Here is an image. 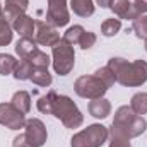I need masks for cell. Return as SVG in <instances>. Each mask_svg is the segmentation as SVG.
Returning a JSON list of instances; mask_svg holds the SVG:
<instances>
[{
  "mask_svg": "<svg viewBox=\"0 0 147 147\" xmlns=\"http://www.w3.org/2000/svg\"><path fill=\"white\" fill-rule=\"evenodd\" d=\"M106 67L111 69L116 82L121 86L137 87L147 80V62L144 60L127 62L123 58H111Z\"/></svg>",
  "mask_w": 147,
  "mask_h": 147,
  "instance_id": "6da1fadb",
  "label": "cell"
},
{
  "mask_svg": "<svg viewBox=\"0 0 147 147\" xmlns=\"http://www.w3.org/2000/svg\"><path fill=\"white\" fill-rule=\"evenodd\" d=\"M147 128V121L144 116L137 115L130 106H121L115 113V120L111 125V135L125 137V139H134L144 134Z\"/></svg>",
  "mask_w": 147,
  "mask_h": 147,
  "instance_id": "7a4b0ae2",
  "label": "cell"
},
{
  "mask_svg": "<svg viewBox=\"0 0 147 147\" xmlns=\"http://www.w3.org/2000/svg\"><path fill=\"white\" fill-rule=\"evenodd\" d=\"M53 116H57L67 128H77L82 125L84 121V115L79 111L77 105L74 103L69 96H58L55 94L53 96V101H51V113Z\"/></svg>",
  "mask_w": 147,
  "mask_h": 147,
  "instance_id": "3957f363",
  "label": "cell"
},
{
  "mask_svg": "<svg viewBox=\"0 0 147 147\" xmlns=\"http://www.w3.org/2000/svg\"><path fill=\"white\" fill-rule=\"evenodd\" d=\"M108 128L105 125L94 123L89 125L87 128L80 130L79 134H75L70 140L72 147H101L106 140H108Z\"/></svg>",
  "mask_w": 147,
  "mask_h": 147,
  "instance_id": "277c9868",
  "label": "cell"
},
{
  "mask_svg": "<svg viewBox=\"0 0 147 147\" xmlns=\"http://www.w3.org/2000/svg\"><path fill=\"white\" fill-rule=\"evenodd\" d=\"M53 48V69L58 75H67L70 74V70L74 69V63H75V51H74V46L69 45L63 38L51 46Z\"/></svg>",
  "mask_w": 147,
  "mask_h": 147,
  "instance_id": "5b68a950",
  "label": "cell"
},
{
  "mask_svg": "<svg viewBox=\"0 0 147 147\" xmlns=\"http://www.w3.org/2000/svg\"><path fill=\"white\" fill-rule=\"evenodd\" d=\"M74 91L80 98L98 99V98H103L105 96V92L108 91V86L98 75H82V77H79L75 80Z\"/></svg>",
  "mask_w": 147,
  "mask_h": 147,
  "instance_id": "8992f818",
  "label": "cell"
},
{
  "mask_svg": "<svg viewBox=\"0 0 147 147\" xmlns=\"http://www.w3.org/2000/svg\"><path fill=\"white\" fill-rule=\"evenodd\" d=\"M0 125L9 130H19L26 125V115L19 111L12 103H0Z\"/></svg>",
  "mask_w": 147,
  "mask_h": 147,
  "instance_id": "52a82bcc",
  "label": "cell"
},
{
  "mask_svg": "<svg viewBox=\"0 0 147 147\" xmlns=\"http://www.w3.org/2000/svg\"><path fill=\"white\" fill-rule=\"evenodd\" d=\"M69 10H67V0H48V10H46V22L53 28H62L69 24Z\"/></svg>",
  "mask_w": 147,
  "mask_h": 147,
  "instance_id": "ba28073f",
  "label": "cell"
},
{
  "mask_svg": "<svg viewBox=\"0 0 147 147\" xmlns=\"http://www.w3.org/2000/svg\"><path fill=\"white\" fill-rule=\"evenodd\" d=\"M26 132H24V137H26V142L29 144V147H41L46 142V127L41 120L38 118H31V120H26V125H24Z\"/></svg>",
  "mask_w": 147,
  "mask_h": 147,
  "instance_id": "9c48e42d",
  "label": "cell"
},
{
  "mask_svg": "<svg viewBox=\"0 0 147 147\" xmlns=\"http://www.w3.org/2000/svg\"><path fill=\"white\" fill-rule=\"evenodd\" d=\"M62 38L58 34L57 28L50 26L45 21H36V31H34V41L43 46H53L60 41Z\"/></svg>",
  "mask_w": 147,
  "mask_h": 147,
  "instance_id": "30bf717a",
  "label": "cell"
},
{
  "mask_svg": "<svg viewBox=\"0 0 147 147\" xmlns=\"http://www.w3.org/2000/svg\"><path fill=\"white\" fill-rule=\"evenodd\" d=\"M12 29L17 31L22 38H33L36 29V21L29 16H19L16 21H12Z\"/></svg>",
  "mask_w": 147,
  "mask_h": 147,
  "instance_id": "8fae6325",
  "label": "cell"
},
{
  "mask_svg": "<svg viewBox=\"0 0 147 147\" xmlns=\"http://www.w3.org/2000/svg\"><path fill=\"white\" fill-rule=\"evenodd\" d=\"M28 5H29V0H5L3 14H5V17L12 22V21H16L19 16H24V14H26Z\"/></svg>",
  "mask_w": 147,
  "mask_h": 147,
  "instance_id": "7c38bea8",
  "label": "cell"
},
{
  "mask_svg": "<svg viewBox=\"0 0 147 147\" xmlns=\"http://www.w3.org/2000/svg\"><path fill=\"white\" fill-rule=\"evenodd\" d=\"M110 9L120 17V19H134L137 12L134 10V5L130 0H111Z\"/></svg>",
  "mask_w": 147,
  "mask_h": 147,
  "instance_id": "4fadbf2b",
  "label": "cell"
},
{
  "mask_svg": "<svg viewBox=\"0 0 147 147\" xmlns=\"http://www.w3.org/2000/svg\"><path fill=\"white\" fill-rule=\"evenodd\" d=\"M89 113L94 116V118H106L111 113V105L108 99L105 98H98V99H92L89 103Z\"/></svg>",
  "mask_w": 147,
  "mask_h": 147,
  "instance_id": "5bb4252c",
  "label": "cell"
},
{
  "mask_svg": "<svg viewBox=\"0 0 147 147\" xmlns=\"http://www.w3.org/2000/svg\"><path fill=\"white\" fill-rule=\"evenodd\" d=\"M70 9L79 17H91L94 14L92 0H70Z\"/></svg>",
  "mask_w": 147,
  "mask_h": 147,
  "instance_id": "9a60e30c",
  "label": "cell"
},
{
  "mask_svg": "<svg viewBox=\"0 0 147 147\" xmlns=\"http://www.w3.org/2000/svg\"><path fill=\"white\" fill-rule=\"evenodd\" d=\"M12 24L9 22V19L3 14L2 3H0V46H7L12 41Z\"/></svg>",
  "mask_w": 147,
  "mask_h": 147,
  "instance_id": "2e32d148",
  "label": "cell"
},
{
  "mask_svg": "<svg viewBox=\"0 0 147 147\" xmlns=\"http://www.w3.org/2000/svg\"><path fill=\"white\" fill-rule=\"evenodd\" d=\"M10 103H12L19 111H22L24 115L29 113V110H31V96H29V92H26V91H17V92L12 96V101H10Z\"/></svg>",
  "mask_w": 147,
  "mask_h": 147,
  "instance_id": "e0dca14e",
  "label": "cell"
},
{
  "mask_svg": "<svg viewBox=\"0 0 147 147\" xmlns=\"http://www.w3.org/2000/svg\"><path fill=\"white\" fill-rule=\"evenodd\" d=\"M36 41L33 38H21L17 43H16V53L21 57V58H28L34 50H36Z\"/></svg>",
  "mask_w": 147,
  "mask_h": 147,
  "instance_id": "ac0fdd59",
  "label": "cell"
},
{
  "mask_svg": "<svg viewBox=\"0 0 147 147\" xmlns=\"http://www.w3.org/2000/svg\"><path fill=\"white\" fill-rule=\"evenodd\" d=\"M22 60H28L34 69H48V65H50V57L45 53V51H41L39 48H36L28 58H22Z\"/></svg>",
  "mask_w": 147,
  "mask_h": 147,
  "instance_id": "d6986e66",
  "label": "cell"
},
{
  "mask_svg": "<svg viewBox=\"0 0 147 147\" xmlns=\"http://www.w3.org/2000/svg\"><path fill=\"white\" fill-rule=\"evenodd\" d=\"M130 108L135 111L137 115H146L147 113V92H137L132 101H130Z\"/></svg>",
  "mask_w": 147,
  "mask_h": 147,
  "instance_id": "ffe728a7",
  "label": "cell"
},
{
  "mask_svg": "<svg viewBox=\"0 0 147 147\" xmlns=\"http://www.w3.org/2000/svg\"><path fill=\"white\" fill-rule=\"evenodd\" d=\"M33 70H34V67H33L28 60H21V62L17 63L16 70H14V77H16L17 80H28V79H31Z\"/></svg>",
  "mask_w": 147,
  "mask_h": 147,
  "instance_id": "44dd1931",
  "label": "cell"
},
{
  "mask_svg": "<svg viewBox=\"0 0 147 147\" xmlns=\"http://www.w3.org/2000/svg\"><path fill=\"white\" fill-rule=\"evenodd\" d=\"M17 60L12 57V55H5V53H0V75H9L16 70L17 67Z\"/></svg>",
  "mask_w": 147,
  "mask_h": 147,
  "instance_id": "7402d4cb",
  "label": "cell"
},
{
  "mask_svg": "<svg viewBox=\"0 0 147 147\" xmlns=\"http://www.w3.org/2000/svg\"><path fill=\"white\" fill-rule=\"evenodd\" d=\"M31 80H33L36 86L48 87L53 79H51V74L48 72V69H34V70H33V75H31Z\"/></svg>",
  "mask_w": 147,
  "mask_h": 147,
  "instance_id": "603a6c76",
  "label": "cell"
},
{
  "mask_svg": "<svg viewBox=\"0 0 147 147\" xmlns=\"http://www.w3.org/2000/svg\"><path fill=\"white\" fill-rule=\"evenodd\" d=\"M132 28H134V31H135V34L137 38H140V39H146L147 38V16L146 14H140V16H135L134 19H132Z\"/></svg>",
  "mask_w": 147,
  "mask_h": 147,
  "instance_id": "cb8c5ba5",
  "label": "cell"
},
{
  "mask_svg": "<svg viewBox=\"0 0 147 147\" xmlns=\"http://www.w3.org/2000/svg\"><path fill=\"white\" fill-rule=\"evenodd\" d=\"M120 29H121V22H120V19H115V17L106 19V21L101 24V34L106 36V38L115 36Z\"/></svg>",
  "mask_w": 147,
  "mask_h": 147,
  "instance_id": "d4e9b609",
  "label": "cell"
},
{
  "mask_svg": "<svg viewBox=\"0 0 147 147\" xmlns=\"http://www.w3.org/2000/svg\"><path fill=\"white\" fill-rule=\"evenodd\" d=\"M86 33V29L82 28V26H72V28H69L67 31H65V34H63V39L69 43V45H79V41H80V38L82 34Z\"/></svg>",
  "mask_w": 147,
  "mask_h": 147,
  "instance_id": "484cf974",
  "label": "cell"
},
{
  "mask_svg": "<svg viewBox=\"0 0 147 147\" xmlns=\"http://www.w3.org/2000/svg\"><path fill=\"white\" fill-rule=\"evenodd\" d=\"M55 94H57L55 91H50L48 94H45V96H41L38 99V110L41 111V113H45V115H50L51 113V101H53V96Z\"/></svg>",
  "mask_w": 147,
  "mask_h": 147,
  "instance_id": "4316f807",
  "label": "cell"
},
{
  "mask_svg": "<svg viewBox=\"0 0 147 147\" xmlns=\"http://www.w3.org/2000/svg\"><path fill=\"white\" fill-rule=\"evenodd\" d=\"M94 75H98V77H99V79H101V80H103L106 86H108V87H111V86L116 82V79H115V74L111 72L110 67H103V69H98Z\"/></svg>",
  "mask_w": 147,
  "mask_h": 147,
  "instance_id": "83f0119b",
  "label": "cell"
},
{
  "mask_svg": "<svg viewBox=\"0 0 147 147\" xmlns=\"http://www.w3.org/2000/svg\"><path fill=\"white\" fill-rule=\"evenodd\" d=\"M94 43H96V34L91 33V31H86L82 34V38H80V41H79V46L82 50H89V48L94 46Z\"/></svg>",
  "mask_w": 147,
  "mask_h": 147,
  "instance_id": "f1b7e54d",
  "label": "cell"
},
{
  "mask_svg": "<svg viewBox=\"0 0 147 147\" xmlns=\"http://www.w3.org/2000/svg\"><path fill=\"white\" fill-rule=\"evenodd\" d=\"M110 147H132V146H130V139L118 137V135H111Z\"/></svg>",
  "mask_w": 147,
  "mask_h": 147,
  "instance_id": "f546056e",
  "label": "cell"
},
{
  "mask_svg": "<svg viewBox=\"0 0 147 147\" xmlns=\"http://www.w3.org/2000/svg\"><path fill=\"white\" fill-rule=\"evenodd\" d=\"M134 10L137 12V16L147 14V0H134Z\"/></svg>",
  "mask_w": 147,
  "mask_h": 147,
  "instance_id": "4dcf8cb0",
  "label": "cell"
},
{
  "mask_svg": "<svg viewBox=\"0 0 147 147\" xmlns=\"http://www.w3.org/2000/svg\"><path fill=\"white\" fill-rule=\"evenodd\" d=\"M12 147H29V144L26 142V137H24V134L14 139V142H12Z\"/></svg>",
  "mask_w": 147,
  "mask_h": 147,
  "instance_id": "1f68e13d",
  "label": "cell"
},
{
  "mask_svg": "<svg viewBox=\"0 0 147 147\" xmlns=\"http://www.w3.org/2000/svg\"><path fill=\"white\" fill-rule=\"evenodd\" d=\"M96 2H98V5H101L103 9H105V7H110V3H111V0H96Z\"/></svg>",
  "mask_w": 147,
  "mask_h": 147,
  "instance_id": "d6a6232c",
  "label": "cell"
},
{
  "mask_svg": "<svg viewBox=\"0 0 147 147\" xmlns=\"http://www.w3.org/2000/svg\"><path fill=\"white\" fill-rule=\"evenodd\" d=\"M146 50H147V38H146Z\"/></svg>",
  "mask_w": 147,
  "mask_h": 147,
  "instance_id": "836d02e7",
  "label": "cell"
}]
</instances>
